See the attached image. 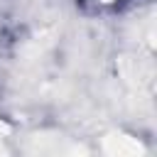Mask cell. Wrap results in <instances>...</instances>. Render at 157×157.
Wrapping results in <instances>:
<instances>
[{
  "label": "cell",
  "mask_w": 157,
  "mask_h": 157,
  "mask_svg": "<svg viewBox=\"0 0 157 157\" xmlns=\"http://www.w3.org/2000/svg\"><path fill=\"white\" fill-rule=\"evenodd\" d=\"M103 152L108 155H118V157H130V155H142V145L128 135H120V132H113L103 140Z\"/></svg>",
  "instance_id": "obj_1"
},
{
  "label": "cell",
  "mask_w": 157,
  "mask_h": 157,
  "mask_svg": "<svg viewBox=\"0 0 157 157\" xmlns=\"http://www.w3.org/2000/svg\"><path fill=\"white\" fill-rule=\"evenodd\" d=\"M0 132H10V128H7L5 123H0Z\"/></svg>",
  "instance_id": "obj_2"
},
{
  "label": "cell",
  "mask_w": 157,
  "mask_h": 157,
  "mask_svg": "<svg viewBox=\"0 0 157 157\" xmlns=\"http://www.w3.org/2000/svg\"><path fill=\"white\" fill-rule=\"evenodd\" d=\"M5 152H7V150H5V147H2V145H0V155H5Z\"/></svg>",
  "instance_id": "obj_3"
}]
</instances>
